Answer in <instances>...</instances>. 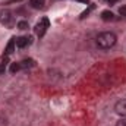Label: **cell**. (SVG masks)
<instances>
[{
	"label": "cell",
	"mask_w": 126,
	"mask_h": 126,
	"mask_svg": "<svg viewBox=\"0 0 126 126\" xmlns=\"http://www.w3.org/2000/svg\"><path fill=\"white\" fill-rule=\"evenodd\" d=\"M116 41H117V37H116L114 32H111V31L101 32V34H98L97 38H95V43H97V46H98L101 50H109V48H111V47L116 44Z\"/></svg>",
	"instance_id": "1"
},
{
	"label": "cell",
	"mask_w": 126,
	"mask_h": 126,
	"mask_svg": "<svg viewBox=\"0 0 126 126\" xmlns=\"http://www.w3.org/2000/svg\"><path fill=\"white\" fill-rule=\"evenodd\" d=\"M0 24L7 28H12L15 25V16L9 9H0Z\"/></svg>",
	"instance_id": "2"
},
{
	"label": "cell",
	"mask_w": 126,
	"mask_h": 126,
	"mask_svg": "<svg viewBox=\"0 0 126 126\" xmlns=\"http://www.w3.org/2000/svg\"><path fill=\"white\" fill-rule=\"evenodd\" d=\"M48 28H50V21H48L47 18H43V19H40V22H37L34 31H35V34L41 38V37H44V34L47 32Z\"/></svg>",
	"instance_id": "3"
},
{
	"label": "cell",
	"mask_w": 126,
	"mask_h": 126,
	"mask_svg": "<svg viewBox=\"0 0 126 126\" xmlns=\"http://www.w3.org/2000/svg\"><path fill=\"white\" fill-rule=\"evenodd\" d=\"M114 113L119 114L120 117H126V98L125 100H119L114 104Z\"/></svg>",
	"instance_id": "4"
},
{
	"label": "cell",
	"mask_w": 126,
	"mask_h": 126,
	"mask_svg": "<svg viewBox=\"0 0 126 126\" xmlns=\"http://www.w3.org/2000/svg\"><path fill=\"white\" fill-rule=\"evenodd\" d=\"M31 43V37H18L16 38V47H19V48H25Z\"/></svg>",
	"instance_id": "5"
},
{
	"label": "cell",
	"mask_w": 126,
	"mask_h": 126,
	"mask_svg": "<svg viewBox=\"0 0 126 126\" xmlns=\"http://www.w3.org/2000/svg\"><path fill=\"white\" fill-rule=\"evenodd\" d=\"M15 47H16V38H12V40L7 43V46H6V50H4L6 56H10V54L15 51Z\"/></svg>",
	"instance_id": "6"
},
{
	"label": "cell",
	"mask_w": 126,
	"mask_h": 126,
	"mask_svg": "<svg viewBox=\"0 0 126 126\" xmlns=\"http://www.w3.org/2000/svg\"><path fill=\"white\" fill-rule=\"evenodd\" d=\"M21 63V69H31L35 66V62L32 60V59H25V60H22Z\"/></svg>",
	"instance_id": "7"
},
{
	"label": "cell",
	"mask_w": 126,
	"mask_h": 126,
	"mask_svg": "<svg viewBox=\"0 0 126 126\" xmlns=\"http://www.w3.org/2000/svg\"><path fill=\"white\" fill-rule=\"evenodd\" d=\"M101 19L106 21V22L114 21V15H113V12H110V10H104V12H101Z\"/></svg>",
	"instance_id": "8"
},
{
	"label": "cell",
	"mask_w": 126,
	"mask_h": 126,
	"mask_svg": "<svg viewBox=\"0 0 126 126\" xmlns=\"http://www.w3.org/2000/svg\"><path fill=\"white\" fill-rule=\"evenodd\" d=\"M44 4V0H30V6L32 9H43Z\"/></svg>",
	"instance_id": "9"
},
{
	"label": "cell",
	"mask_w": 126,
	"mask_h": 126,
	"mask_svg": "<svg viewBox=\"0 0 126 126\" xmlns=\"http://www.w3.org/2000/svg\"><path fill=\"white\" fill-rule=\"evenodd\" d=\"M9 70H10V73H13V75H15V73H16V72H19V70H21V63H12V64H10V69H9Z\"/></svg>",
	"instance_id": "10"
},
{
	"label": "cell",
	"mask_w": 126,
	"mask_h": 126,
	"mask_svg": "<svg viewBox=\"0 0 126 126\" xmlns=\"http://www.w3.org/2000/svg\"><path fill=\"white\" fill-rule=\"evenodd\" d=\"M7 60H9V59H7V56H6V57L1 60V63H0V75H3V73L6 72V64H7Z\"/></svg>",
	"instance_id": "11"
},
{
	"label": "cell",
	"mask_w": 126,
	"mask_h": 126,
	"mask_svg": "<svg viewBox=\"0 0 126 126\" xmlns=\"http://www.w3.org/2000/svg\"><path fill=\"white\" fill-rule=\"evenodd\" d=\"M18 28L24 31V30H28V28H30V25H28V22H27V21H21V22H18Z\"/></svg>",
	"instance_id": "12"
},
{
	"label": "cell",
	"mask_w": 126,
	"mask_h": 126,
	"mask_svg": "<svg viewBox=\"0 0 126 126\" xmlns=\"http://www.w3.org/2000/svg\"><path fill=\"white\" fill-rule=\"evenodd\" d=\"M119 13H120L122 16H125V18H126V4H123V6H120V7H119Z\"/></svg>",
	"instance_id": "13"
},
{
	"label": "cell",
	"mask_w": 126,
	"mask_h": 126,
	"mask_svg": "<svg viewBox=\"0 0 126 126\" xmlns=\"http://www.w3.org/2000/svg\"><path fill=\"white\" fill-rule=\"evenodd\" d=\"M114 126H126V117H122Z\"/></svg>",
	"instance_id": "14"
},
{
	"label": "cell",
	"mask_w": 126,
	"mask_h": 126,
	"mask_svg": "<svg viewBox=\"0 0 126 126\" xmlns=\"http://www.w3.org/2000/svg\"><path fill=\"white\" fill-rule=\"evenodd\" d=\"M106 1H107V3H110V4H113V3H116L117 0H106Z\"/></svg>",
	"instance_id": "15"
},
{
	"label": "cell",
	"mask_w": 126,
	"mask_h": 126,
	"mask_svg": "<svg viewBox=\"0 0 126 126\" xmlns=\"http://www.w3.org/2000/svg\"><path fill=\"white\" fill-rule=\"evenodd\" d=\"M79 1H82V3H87V4L90 3V0H79Z\"/></svg>",
	"instance_id": "16"
}]
</instances>
